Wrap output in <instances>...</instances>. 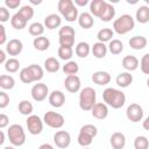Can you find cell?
<instances>
[{
  "mask_svg": "<svg viewBox=\"0 0 149 149\" xmlns=\"http://www.w3.org/2000/svg\"><path fill=\"white\" fill-rule=\"evenodd\" d=\"M38 149H54V147L51 144H49V143H43V144H41L38 147Z\"/></svg>",
  "mask_w": 149,
  "mask_h": 149,
  "instance_id": "obj_55",
  "label": "cell"
},
{
  "mask_svg": "<svg viewBox=\"0 0 149 149\" xmlns=\"http://www.w3.org/2000/svg\"><path fill=\"white\" fill-rule=\"evenodd\" d=\"M92 115L98 120H104L108 115V107L105 102H97L91 109Z\"/></svg>",
  "mask_w": 149,
  "mask_h": 149,
  "instance_id": "obj_12",
  "label": "cell"
},
{
  "mask_svg": "<svg viewBox=\"0 0 149 149\" xmlns=\"http://www.w3.org/2000/svg\"><path fill=\"white\" fill-rule=\"evenodd\" d=\"M135 27V21L129 14H123L113 22V29L119 35H125L133 30Z\"/></svg>",
  "mask_w": 149,
  "mask_h": 149,
  "instance_id": "obj_3",
  "label": "cell"
},
{
  "mask_svg": "<svg viewBox=\"0 0 149 149\" xmlns=\"http://www.w3.org/2000/svg\"><path fill=\"white\" fill-rule=\"evenodd\" d=\"M49 102L52 107H56V108H59L64 105L65 102V95L62 91H58V90H55L52 91L50 94H49Z\"/></svg>",
  "mask_w": 149,
  "mask_h": 149,
  "instance_id": "obj_13",
  "label": "cell"
},
{
  "mask_svg": "<svg viewBox=\"0 0 149 149\" xmlns=\"http://www.w3.org/2000/svg\"><path fill=\"white\" fill-rule=\"evenodd\" d=\"M74 44V36H59V45L72 48Z\"/></svg>",
  "mask_w": 149,
  "mask_h": 149,
  "instance_id": "obj_43",
  "label": "cell"
},
{
  "mask_svg": "<svg viewBox=\"0 0 149 149\" xmlns=\"http://www.w3.org/2000/svg\"><path fill=\"white\" fill-rule=\"evenodd\" d=\"M73 55V50L72 48H68V47H59L58 48V56L63 61H69Z\"/></svg>",
  "mask_w": 149,
  "mask_h": 149,
  "instance_id": "obj_42",
  "label": "cell"
},
{
  "mask_svg": "<svg viewBox=\"0 0 149 149\" xmlns=\"http://www.w3.org/2000/svg\"><path fill=\"white\" fill-rule=\"evenodd\" d=\"M108 50L113 55H119L123 50V44H122V42L120 40H116V38L112 40L109 42V44H108Z\"/></svg>",
  "mask_w": 149,
  "mask_h": 149,
  "instance_id": "obj_31",
  "label": "cell"
},
{
  "mask_svg": "<svg viewBox=\"0 0 149 149\" xmlns=\"http://www.w3.org/2000/svg\"><path fill=\"white\" fill-rule=\"evenodd\" d=\"M19 68H20V62H19L16 58H14V57L7 59L6 63H5V69H6V71H8V72H10V73L16 72V71L19 70Z\"/></svg>",
  "mask_w": 149,
  "mask_h": 149,
  "instance_id": "obj_38",
  "label": "cell"
},
{
  "mask_svg": "<svg viewBox=\"0 0 149 149\" xmlns=\"http://www.w3.org/2000/svg\"><path fill=\"white\" fill-rule=\"evenodd\" d=\"M30 2H31V3H35V5H38V3H41V1H34V0H30Z\"/></svg>",
  "mask_w": 149,
  "mask_h": 149,
  "instance_id": "obj_57",
  "label": "cell"
},
{
  "mask_svg": "<svg viewBox=\"0 0 149 149\" xmlns=\"http://www.w3.org/2000/svg\"><path fill=\"white\" fill-rule=\"evenodd\" d=\"M102 99L107 106H111L114 109L121 108L126 102L125 93L122 91L113 88V87H108L102 92Z\"/></svg>",
  "mask_w": 149,
  "mask_h": 149,
  "instance_id": "obj_1",
  "label": "cell"
},
{
  "mask_svg": "<svg viewBox=\"0 0 149 149\" xmlns=\"http://www.w3.org/2000/svg\"><path fill=\"white\" fill-rule=\"evenodd\" d=\"M113 35H114V31L111 28H102V29H100L98 31L97 38H98V42H101V43L111 42Z\"/></svg>",
  "mask_w": 149,
  "mask_h": 149,
  "instance_id": "obj_24",
  "label": "cell"
},
{
  "mask_svg": "<svg viewBox=\"0 0 149 149\" xmlns=\"http://www.w3.org/2000/svg\"><path fill=\"white\" fill-rule=\"evenodd\" d=\"M136 20L140 23L149 22V7L148 6H140L136 10Z\"/></svg>",
  "mask_w": 149,
  "mask_h": 149,
  "instance_id": "obj_26",
  "label": "cell"
},
{
  "mask_svg": "<svg viewBox=\"0 0 149 149\" xmlns=\"http://www.w3.org/2000/svg\"><path fill=\"white\" fill-rule=\"evenodd\" d=\"M92 81L97 85H107L111 81V74L107 71H95L92 74Z\"/></svg>",
  "mask_w": 149,
  "mask_h": 149,
  "instance_id": "obj_17",
  "label": "cell"
},
{
  "mask_svg": "<svg viewBox=\"0 0 149 149\" xmlns=\"http://www.w3.org/2000/svg\"><path fill=\"white\" fill-rule=\"evenodd\" d=\"M140 68L144 74H149V52L142 56L140 62Z\"/></svg>",
  "mask_w": 149,
  "mask_h": 149,
  "instance_id": "obj_44",
  "label": "cell"
},
{
  "mask_svg": "<svg viewBox=\"0 0 149 149\" xmlns=\"http://www.w3.org/2000/svg\"><path fill=\"white\" fill-rule=\"evenodd\" d=\"M142 126H143V128H144L146 130H149V115H148V116L146 118V120L143 121Z\"/></svg>",
  "mask_w": 149,
  "mask_h": 149,
  "instance_id": "obj_54",
  "label": "cell"
},
{
  "mask_svg": "<svg viewBox=\"0 0 149 149\" xmlns=\"http://www.w3.org/2000/svg\"><path fill=\"white\" fill-rule=\"evenodd\" d=\"M6 51L5 50H0V63L1 64H5L6 63Z\"/></svg>",
  "mask_w": 149,
  "mask_h": 149,
  "instance_id": "obj_52",
  "label": "cell"
},
{
  "mask_svg": "<svg viewBox=\"0 0 149 149\" xmlns=\"http://www.w3.org/2000/svg\"><path fill=\"white\" fill-rule=\"evenodd\" d=\"M54 142H55L56 147H58L61 149H65L71 143V136L65 130H58L54 135Z\"/></svg>",
  "mask_w": 149,
  "mask_h": 149,
  "instance_id": "obj_9",
  "label": "cell"
},
{
  "mask_svg": "<svg viewBox=\"0 0 149 149\" xmlns=\"http://www.w3.org/2000/svg\"><path fill=\"white\" fill-rule=\"evenodd\" d=\"M61 23H62V19L58 14H50V15L45 16V19H44V27L50 30L58 28L61 26Z\"/></svg>",
  "mask_w": 149,
  "mask_h": 149,
  "instance_id": "obj_18",
  "label": "cell"
},
{
  "mask_svg": "<svg viewBox=\"0 0 149 149\" xmlns=\"http://www.w3.org/2000/svg\"><path fill=\"white\" fill-rule=\"evenodd\" d=\"M139 65H140L139 59L133 55H127V56H125L122 58V66H123L125 70H127L129 72L130 71H135L139 68Z\"/></svg>",
  "mask_w": 149,
  "mask_h": 149,
  "instance_id": "obj_16",
  "label": "cell"
},
{
  "mask_svg": "<svg viewBox=\"0 0 149 149\" xmlns=\"http://www.w3.org/2000/svg\"><path fill=\"white\" fill-rule=\"evenodd\" d=\"M7 135H8L9 142L15 147H20V146L24 144V142H26L24 129L19 123H14V125L9 126V128L7 130Z\"/></svg>",
  "mask_w": 149,
  "mask_h": 149,
  "instance_id": "obj_4",
  "label": "cell"
},
{
  "mask_svg": "<svg viewBox=\"0 0 149 149\" xmlns=\"http://www.w3.org/2000/svg\"><path fill=\"white\" fill-rule=\"evenodd\" d=\"M3 142H5V134H3V132H1V140H0V144H3Z\"/></svg>",
  "mask_w": 149,
  "mask_h": 149,
  "instance_id": "obj_56",
  "label": "cell"
},
{
  "mask_svg": "<svg viewBox=\"0 0 149 149\" xmlns=\"http://www.w3.org/2000/svg\"><path fill=\"white\" fill-rule=\"evenodd\" d=\"M6 43V30L5 27L2 24H0V44H5Z\"/></svg>",
  "mask_w": 149,
  "mask_h": 149,
  "instance_id": "obj_51",
  "label": "cell"
},
{
  "mask_svg": "<svg viewBox=\"0 0 149 149\" xmlns=\"http://www.w3.org/2000/svg\"><path fill=\"white\" fill-rule=\"evenodd\" d=\"M22 49H23V44L17 38H12L6 44V52L9 56H17V55H20Z\"/></svg>",
  "mask_w": 149,
  "mask_h": 149,
  "instance_id": "obj_11",
  "label": "cell"
},
{
  "mask_svg": "<svg viewBox=\"0 0 149 149\" xmlns=\"http://www.w3.org/2000/svg\"><path fill=\"white\" fill-rule=\"evenodd\" d=\"M80 132H84V133H87V134H90L91 136H93V137H95L97 136V134H98V129H97V127L95 126H93V125H84L81 128H80Z\"/></svg>",
  "mask_w": 149,
  "mask_h": 149,
  "instance_id": "obj_46",
  "label": "cell"
},
{
  "mask_svg": "<svg viewBox=\"0 0 149 149\" xmlns=\"http://www.w3.org/2000/svg\"><path fill=\"white\" fill-rule=\"evenodd\" d=\"M27 22H28V21H26L19 13H15V14L12 16V19H10V24H12V27L15 28V29H17V30H21V29L26 28Z\"/></svg>",
  "mask_w": 149,
  "mask_h": 149,
  "instance_id": "obj_27",
  "label": "cell"
},
{
  "mask_svg": "<svg viewBox=\"0 0 149 149\" xmlns=\"http://www.w3.org/2000/svg\"><path fill=\"white\" fill-rule=\"evenodd\" d=\"M107 2L105 0H92L90 2V12L93 16H97L100 19V16L102 15L105 7H106Z\"/></svg>",
  "mask_w": 149,
  "mask_h": 149,
  "instance_id": "obj_14",
  "label": "cell"
},
{
  "mask_svg": "<svg viewBox=\"0 0 149 149\" xmlns=\"http://www.w3.org/2000/svg\"><path fill=\"white\" fill-rule=\"evenodd\" d=\"M62 16H63L66 21H69V22H73L74 20H78L79 14H78V9H77V7L73 5V6L70 7L66 12H64V13L62 14Z\"/></svg>",
  "mask_w": 149,
  "mask_h": 149,
  "instance_id": "obj_34",
  "label": "cell"
},
{
  "mask_svg": "<svg viewBox=\"0 0 149 149\" xmlns=\"http://www.w3.org/2000/svg\"><path fill=\"white\" fill-rule=\"evenodd\" d=\"M93 136H91L90 134H87V133H84V132H80L79 130V134H78V143L81 146V147H84V148H86V147H88L91 143H92V141H93Z\"/></svg>",
  "mask_w": 149,
  "mask_h": 149,
  "instance_id": "obj_36",
  "label": "cell"
},
{
  "mask_svg": "<svg viewBox=\"0 0 149 149\" xmlns=\"http://www.w3.org/2000/svg\"><path fill=\"white\" fill-rule=\"evenodd\" d=\"M43 122L51 127V128H55V129H58V128H62L65 120H64V116L57 112H52V111H49L44 114L43 116Z\"/></svg>",
  "mask_w": 149,
  "mask_h": 149,
  "instance_id": "obj_5",
  "label": "cell"
},
{
  "mask_svg": "<svg viewBox=\"0 0 149 149\" xmlns=\"http://www.w3.org/2000/svg\"><path fill=\"white\" fill-rule=\"evenodd\" d=\"M20 79H21V81L24 83V84H30V83L35 81V80H34V77H33V74H31V71H30V69H29V66L23 68V69L20 71Z\"/></svg>",
  "mask_w": 149,
  "mask_h": 149,
  "instance_id": "obj_37",
  "label": "cell"
},
{
  "mask_svg": "<svg viewBox=\"0 0 149 149\" xmlns=\"http://www.w3.org/2000/svg\"><path fill=\"white\" fill-rule=\"evenodd\" d=\"M114 16H115V8L111 3L107 2L104 13L100 16V20L104 22H109V21H112V19H114Z\"/></svg>",
  "mask_w": 149,
  "mask_h": 149,
  "instance_id": "obj_30",
  "label": "cell"
},
{
  "mask_svg": "<svg viewBox=\"0 0 149 149\" xmlns=\"http://www.w3.org/2000/svg\"><path fill=\"white\" fill-rule=\"evenodd\" d=\"M115 81L118 86L125 88V87H128L133 83V76L130 74V72H121L116 76Z\"/></svg>",
  "mask_w": 149,
  "mask_h": 149,
  "instance_id": "obj_21",
  "label": "cell"
},
{
  "mask_svg": "<svg viewBox=\"0 0 149 149\" xmlns=\"http://www.w3.org/2000/svg\"><path fill=\"white\" fill-rule=\"evenodd\" d=\"M29 30V34L31 36H35V37H38V36H42V34L44 33V26L40 22H34L29 26L28 28Z\"/></svg>",
  "mask_w": 149,
  "mask_h": 149,
  "instance_id": "obj_33",
  "label": "cell"
},
{
  "mask_svg": "<svg viewBox=\"0 0 149 149\" xmlns=\"http://www.w3.org/2000/svg\"><path fill=\"white\" fill-rule=\"evenodd\" d=\"M84 149H91V148H87V147H86V148H84Z\"/></svg>",
  "mask_w": 149,
  "mask_h": 149,
  "instance_id": "obj_60",
  "label": "cell"
},
{
  "mask_svg": "<svg viewBox=\"0 0 149 149\" xmlns=\"http://www.w3.org/2000/svg\"><path fill=\"white\" fill-rule=\"evenodd\" d=\"M31 97L35 101L40 102V101H43L50 93H49V88L45 84L43 83H37L35 84L33 87H31Z\"/></svg>",
  "mask_w": 149,
  "mask_h": 149,
  "instance_id": "obj_7",
  "label": "cell"
},
{
  "mask_svg": "<svg viewBox=\"0 0 149 149\" xmlns=\"http://www.w3.org/2000/svg\"><path fill=\"white\" fill-rule=\"evenodd\" d=\"M26 123H27L28 132L31 135H38L43 130V120L38 115H34V114L29 115L27 118Z\"/></svg>",
  "mask_w": 149,
  "mask_h": 149,
  "instance_id": "obj_6",
  "label": "cell"
},
{
  "mask_svg": "<svg viewBox=\"0 0 149 149\" xmlns=\"http://www.w3.org/2000/svg\"><path fill=\"white\" fill-rule=\"evenodd\" d=\"M134 148L135 149H148L149 148V140L143 135L136 136L134 140Z\"/></svg>",
  "mask_w": 149,
  "mask_h": 149,
  "instance_id": "obj_39",
  "label": "cell"
},
{
  "mask_svg": "<svg viewBox=\"0 0 149 149\" xmlns=\"http://www.w3.org/2000/svg\"><path fill=\"white\" fill-rule=\"evenodd\" d=\"M78 23H79V26L81 28L90 29L94 24V19H93V16H92L91 13L84 12V13L79 14V16H78Z\"/></svg>",
  "mask_w": 149,
  "mask_h": 149,
  "instance_id": "obj_20",
  "label": "cell"
},
{
  "mask_svg": "<svg viewBox=\"0 0 149 149\" xmlns=\"http://www.w3.org/2000/svg\"><path fill=\"white\" fill-rule=\"evenodd\" d=\"M33 109H34V107H33V104H31L30 101H28V100H22V101L19 102V112H20L22 115H28V116L31 115Z\"/></svg>",
  "mask_w": 149,
  "mask_h": 149,
  "instance_id": "obj_32",
  "label": "cell"
},
{
  "mask_svg": "<svg viewBox=\"0 0 149 149\" xmlns=\"http://www.w3.org/2000/svg\"><path fill=\"white\" fill-rule=\"evenodd\" d=\"M9 19V12L6 7H0V21L3 23V22H7Z\"/></svg>",
  "mask_w": 149,
  "mask_h": 149,
  "instance_id": "obj_48",
  "label": "cell"
},
{
  "mask_svg": "<svg viewBox=\"0 0 149 149\" xmlns=\"http://www.w3.org/2000/svg\"><path fill=\"white\" fill-rule=\"evenodd\" d=\"M33 45L36 50H40V51H44V50H48L49 47H50V41L48 37L45 36H38V37H35L34 41H33Z\"/></svg>",
  "mask_w": 149,
  "mask_h": 149,
  "instance_id": "obj_22",
  "label": "cell"
},
{
  "mask_svg": "<svg viewBox=\"0 0 149 149\" xmlns=\"http://www.w3.org/2000/svg\"><path fill=\"white\" fill-rule=\"evenodd\" d=\"M59 68H61V64L55 57H49L44 61V69L50 73L57 72L59 70Z\"/></svg>",
  "mask_w": 149,
  "mask_h": 149,
  "instance_id": "obj_25",
  "label": "cell"
},
{
  "mask_svg": "<svg viewBox=\"0 0 149 149\" xmlns=\"http://www.w3.org/2000/svg\"><path fill=\"white\" fill-rule=\"evenodd\" d=\"M107 50H108V48L105 45V43H101V42L94 43L91 49V51L95 58H104L107 54Z\"/></svg>",
  "mask_w": 149,
  "mask_h": 149,
  "instance_id": "obj_23",
  "label": "cell"
},
{
  "mask_svg": "<svg viewBox=\"0 0 149 149\" xmlns=\"http://www.w3.org/2000/svg\"><path fill=\"white\" fill-rule=\"evenodd\" d=\"M147 86L149 87V78H148V80H147Z\"/></svg>",
  "mask_w": 149,
  "mask_h": 149,
  "instance_id": "obj_59",
  "label": "cell"
},
{
  "mask_svg": "<svg viewBox=\"0 0 149 149\" xmlns=\"http://www.w3.org/2000/svg\"><path fill=\"white\" fill-rule=\"evenodd\" d=\"M128 43H129V45H130L132 49H134V50H142V49H144L147 47L148 41H147V38L144 36L136 35V36L130 37V40H129Z\"/></svg>",
  "mask_w": 149,
  "mask_h": 149,
  "instance_id": "obj_19",
  "label": "cell"
},
{
  "mask_svg": "<svg viewBox=\"0 0 149 149\" xmlns=\"http://www.w3.org/2000/svg\"><path fill=\"white\" fill-rule=\"evenodd\" d=\"M3 149H15V148H14V147H9V146H8V147H5Z\"/></svg>",
  "mask_w": 149,
  "mask_h": 149,
  "instance_id": "obj_58",
  "label": "cell"
},
{
  "mask_svg": "<svg viewBox=\"0 0 149 149\" xmlns=\"http://www.w3.org/2000/svg\"><path fill=\"white\" fill-rule=\"evenodd\" d=\"M17 13H19L26 21H29V20L33 19V16H34V8H33L31 6L26 5V6H22V7L19 9Z\"/></svg>",
  "mask_w": 149,
  "mask_h": 149,
  "instance_id": "obj_40",
  "label": "cell"
},
{
  "mask_svg": "<svg viewBox=\"0 0 149 149\" xmlns=\"http://www.w3.org/2000/svg\"><path fill=\"white\" fill-rule=\"evenodd\" d=\"M58 35L59 36H74L76 35V30L71 26H63L62 28H59Z\"/></svg>",
  "mask_w": 149,
  "mask_h": 149,
  "instance_id": "obj_45",
  "label": "cell"
},
{
  "mask_svg": "<svg viewBox=\"0 0 149 149\" xmlns=\"http://www.w3.org/2000/svg\"><path fill=\"white\" fill-rule=\"evenodd\" d=\"M90 51H91V48H90L88 43H86V42H79V43L77 44L76 49H74L76 55H77L78 57H80V58L87 57L88 54H90Z\"/></svg>",
  "mask_w": 149,
  "mask_h": 149,
  "instance_id": "obj_28",
  "label": "cell"
},
{
  "mask_svg": "<svg viewBox=\"0 0 149 149\" xmlns=\"http://www.w3.org/2000/svg\"><path fill=\"white\" fill-rule=\"evenodd\" d=\"M21 1L20 0H5V6L10 8V9H15L20 6Z\"/></svg>",
  "mask_w": 149,
  "mask_h": 149,
  "instance_id": "obj_49",
  "label": "cell"
},
{
  "mask_svg": "<svg viewBox=\"0 0 149 149\" xmlns=\"http://www.w3.org/2000/svg\"><path fill=\"white\" fill-rule=\"evenodd\" d=\"M80 78L77 74H71V76H66L65 80H64V86L65 88L71 92V93H76L80 90Z\"/></svg>",
  "mask_w": 149,
  "mask_h": 149,
  "instance_id": "obj_10",
  "label": "cell"
},
{
  "mask_svg": "<svg viewBox=\"0 0 149 149\" xmlns=\"http://www.w3.org/2000/svg\"><path fill=\"white\" fill-rule=\"evenodd\" d=\"M97 104V93L92 87H84L79 93V107L83 111H91Z\"/></svg>",
  "mask_w": 149,
  "mask_h": 149,
  "instance_id": "obj_2",
  "label": "cell"
},
{
  "mask_svg": "<svg viewBox=\"0 0 149 149\" xmlns=\"http://www.w3.org/2000/svg\"><path fill=\"white\" fill-rule=\"evenodd\" d=\"M8 123H9V118H8L6 114L1 113V114H0V128L3 129L5 127L8 126Z\"/></svg>",
  "mask_w": 149,
  "mask_h": 149,
  "instance_id": "obj_50",
  "label": "cell"
},
{
  "mask_svg": "<svg viewBox=\"0 0 149 149\" xmlns=\"http://www.w3.org/2000/svg\"><path fill=\"white\" fill-rule=\"evenodd\" d=\"M63 71L68 76L77 74V72L79 71V66L74 61H69L68 63H65V65H63Z\"/></svg>",
  "mask_w": 149,
  "mask_h": 149,
  "instance_id": "obj_35",
  "label": "cell"
},
{
  "mask_svg": "<svg viewBox=\"0 0 149 149\" xmlns=\"http://www.w3.org/2000/svg\"><path fill=\"white\" fill-rule=\"evenodd\" d=\"M8 104H9V95L6 92L1 91L0 92V108H6Z\"/></svg>",
  "mask_w": 149,
  "mask_h": 149,
  "instance_id": "obj_47",
  "label": "cell"
},
{
  "mask_svg": "<svg viewBox=\"0 0 149 149\" xmlns=\"http://www.w3.org/2000/svg\"><path fill=\"white\" fill-rule=\"evenodd\" d=\"M109 142L113 149H123L126 146V136L120 132L113 133L109 139Z\"/></svg>",
  "mask_w": 149,
  "mask_h": 149,
  "instance_id": "obj_15",
  "label": "cell"
},
{
  "mask_svg": "<svg viewBox=\"0 0 149 149\" xmlns=\"http://www.w3.org/2000/svg\"><path fill=\"white\" fill-rule=\"evenodd\" d=\"M0 86L3 90H12L15 86V80L12 76L1 74L0 76Z\"/></svg>",
  "mask_w": 149,
  "mask_h": 149,
  "instance_id": "obj_29",
  "label": "cell"
},
{
  "mask_svg": "<svg viewBox=\"0 0 149 149\" xmlns=\"http://www.w3.org/2000/svg\"><path fill=\"white\" fill-rule=\"evenodd\" d=\"M29 69L31 71V74H33L35 81H40L43 78V69L40 65H37V64H30L29 65Z\"/></svg>",
  "mask_w": 149,
  "mask_h": 149,
  "instance_id": "obj_41",
  "label": "cell"
},
{
  "mask_svg": "<svg viewBox=\"0 0 149 149\" xmlns=\"http://www.w3.org/2000/svg\"><path fill=\"white\" fill-rule=\"evenodd\" d=\"M127 119L132 122H139L143 118V108L139 104H130L126 111Z\"/></svg>",
  "mask_w": 149,
  "mask_h": 149,
  "instance_id": "obj_8",
  "label": "cell"
},
{
  "mask_svg": "<svg viewBox=\"0 0 149 149\" xmlns=\"http://www.w3.org/2000/svg\"><path fill=\"white\" fill-rule=\"evenodd\" d=\"M74 5H78V6H85L88 3V0H74L73 1Z\"/></svg>",
  "mask_w": 149,
  "mask_h": 149,
  "instance_id": "obj_53",
  "label": "cell"
}]
</instances>
